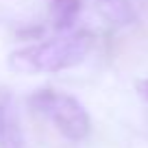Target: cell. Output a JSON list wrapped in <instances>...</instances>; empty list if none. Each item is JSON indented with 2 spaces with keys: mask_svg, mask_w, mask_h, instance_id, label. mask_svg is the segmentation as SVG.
<instances>
[{
  "mask_svg": "<svg viewBox=\"0 0 148 148\" xmlns=\"http://www.w3.org/2000/svg\"><path fill=\"white\" fill-rule=\"evenodd\" d=\"M50 9L57 28H68L81 11V0H50Z\"/></svg>",
  "mask_w": 148,
  "mask_h": 148,
  "instance_id": "cell-5",
  "label": "cell"
},
{
  "mask_svg": "<svg viewBox=\"0 0 148 148\" xmlns=\"http://www.w3.org/2000/svg\"><path fill=\"white\" fill-rule=\"evenodd\" d=\"M92 35L74 33V35L57 37L52 42L33 44L9 55V68L20 74H39V72H61L79 65L92 50Z\"/></svg>",
  "mask_w": 148,
  "mask_h": 148,
  "instance_id": "cell-1",
  "label": "cell"
},
{
  "mask_svg": "<svg viewBox=\"0 0 148 148\" xmlns=\"http://www.w3.org/2000/svg\"><path fill=\"white\" fill-rule=\"evenodd\" d=\"M137 89L142 92V96L148 100V79H146V81H142V83H137Z\"/></svg>",
  "mask_w": 148,
  "mask_h": 148,
  "instance_id": "cell-6",
  "label": "cell"
},
{
  "mask_svg": "<svg viewBox=\"0 0 148 148\" xmlns=\"http://www.w3.org/2000/svg\"><path fill=\"white\" fill-rule=\"evenodd\" d=\"M0 148H24L22 129L9 98L0 100Z\"/></svg>",
  "mask_w": 148,
  "mask_h": 148,
  "instance_id": "cell-3",
  "label": "cell"
},
{
  "mask_svg": "<svg viewBox=\"0 0 148 148\" xmlns=\"http://www.w3.org/2000/svg\"><path fill=\"white\" fill-rule=\"evenodd\" d=\"M28 105L35 113L46 118L63 137L81 142L89 135L92 122L87 111L76 98L61 94L57 89H39L28 98Z\"/></svg>",
  "mask_w": 148,
  "mask_h": 148,
  "instance_id": "cell-2",
  "label": "cell"
},
{
  "mask_svg": "<svg viewBox=\"0 0 148 148\" xmlns=\"http://www.w3.org/2000/svg\"><path fill=\"white\" fill-rule=\"evenodd\" d=\"M92 2L98 9V13L116 26H126L137 18L131 0H92Z\"/></svg>",
  "mask_w": 148,
  "mask_h": 148,
  "instance_id": "cell-4",
  "label": "cell"
}]
</instances>
